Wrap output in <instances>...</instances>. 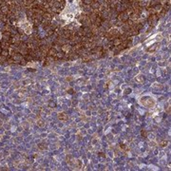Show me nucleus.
I'll return each instance as SVG.
<instances>
[{"instance_id": "nucleus-4", "label": "nucleus", "mask_w": 171, "mask_h": 171, "mask_svg": "<svg viewBox=\"0 0 171 171\" xmlns=\"http://www.w3.org/2000/svg\"><path fill=\"white\" fill-rule=\"evenodd\" d=\"M37 64H31V63H30V64H28V65H27V67H34V66H36Z\"/></svg>"}, {"instance_id": "nucleus-2", "label": "nucleus", "mask_w": 171, "mask_h": 171, "mask_svg": "<svg viewBox=\"0 0 171 171\" xmlns=\"http://www.w3.org/2000/svg\"><path fill=\"white\" fill-rule=\"evenodd\" d=\"M139 104L147 108H153L156 103H157V100L156 98L153 96L151 93H146L144 95H142L141 97H139Z\"/></svg>"}, {"instance_id": "nucleus-5", "label": "nucleus", "mask_w": 171, "mask_h": 171, "mask_svg": "<svg viewBox=\"0 0 171 171\" xmlns=\"http://www.w3.org/2000/svg\"><path fill=\"white\" fill-rule=\"evenodd\" d=\"M1 37H2V34H1V32H0V39H1Z\"/></svg>"}, {"instance_id": "nucleus-3", "label": "nucleus", "mask_w": 171, "mask_h": 171, "mask_svg": "<svg viewBox=\"0 0 171 171\" xmlns=\"http://www.w3.org/2000/svg\"><path fill=\"white\" fill-rule=\"evenodd\" d=\"M19 26H20L21 29H23V31H24L27 34H31V30H32L31 24L26 18H24L23 20H21V21L19 22Z\"/></svg>"}, {"instance_id": "nucleus-1", "label": "nucleus", "mask_w": 171, "mask_h": 171, "mask_svg": "<svg viewBox=\"0 0 171 171\" xmlns=\"http://www.w3.org/2000/svg\"><path fill=\"white\" fill-rule=\"evenodd\" d=\"M81 12L80 10L78 0H67V4L65 9L61 12L60 16L62 19H64L67 23L73 21L75 16Z\"/></svg>"}]
</instances>
